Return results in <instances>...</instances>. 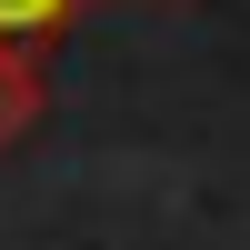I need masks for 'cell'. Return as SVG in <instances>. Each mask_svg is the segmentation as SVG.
I'll return each instance as SVG.
<instances>
[{"instance_id": "6da1fadb", "label": "cell", "mask_w": 250, "mask_h": 250, "mask_svg": "<svg viewBox=\"0 0 250 250\" xmlns=\"http://www.w3.org/2000/svg\"><path fill=\"white\" fill-rule=\"evenodd\" d=\"M30 110H40V80H30V60L0 40V140H10V130H30Z\"/></svg>"}, {"instance_id": "7a4b0ae2", "label": "cell", "mask_w": 250, "mask_h": 250, "mask_svg": "<svg viewBox=\"0 0 250 250\" xmlns=\"http://www.w3.org/2000/svg\"><path fill=\"white\" fill-rule=\"evenodd\" d=\"M80 0H0V40H30V30H50V20H70Z\"/></svg>"}]
</instances>
